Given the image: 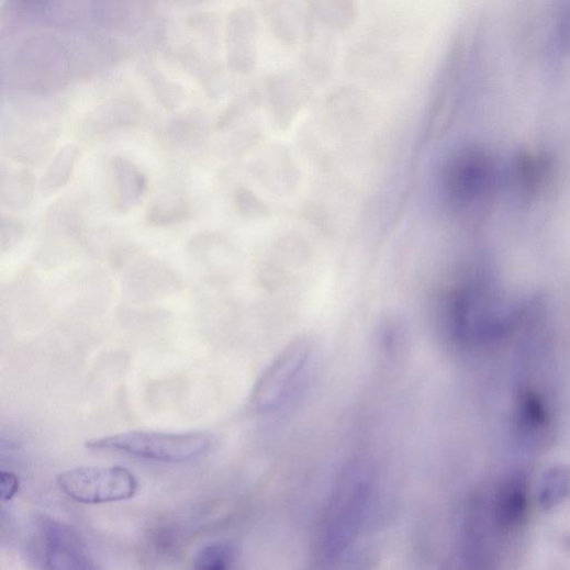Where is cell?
Here are the masks:
<instances>
[{"instance_id": "obj_1", "label": "cell", "mask_w": 570, "mask_h": 570, "mask_svg": "<svg viewBox=\"0 0 570 570\" xmlns=\"http://www.w3.org/2000/svg\"><path fill=\"white\" fill-rule=\"evenodd\" d=\"M494 286L483 276L461 277L438 298V309L448 335L471 347L504 334L513 321L502 308Z\"/></svg>"}, {"instance_id": "obj_2", "label": "cell", "mask_w": 570, "mask_h": 570, "mask_svg": "<svg viewBox=\"0 0 570 570\" xmlns=\"http://www.w3.org/2000/svg\"><path fill=\"white\" fill-rule=\"evenodd\" d=\"M496 168L484 149L465 145L452 149L438 170V186L446 208L455 213L477 210L494 192Z\"/></svg>"}, {"instance_id": "obj_3", "label": "cell", "mask_w": 570, "mask_h": 570, "mask_svg": "<svg viewBox=\"0 0 570 570\" xmlns=\"http://www.w3.org/2000/svg\"><path fill=\"white\" fill-rule=\"evenodd\" d=\"M211 444L206 435L199 433L168 434L135 431L89 440L87 447L154 461L183 463L205 456Z\"/></svg>"}, {"instance_id": "obj_4", "label": "cell", "mask_w": 570, "mask_h": 570, "mask_svg": "<svg viewBox=\"0 0 570 570\" xmlns=\"http://www.w3.org/2000/svg\"><path fill=\"white\" fill-rule=\"evenodd\" d=\"M370 479L360 467L348 470L325 518L322 549L332 559L342 555L358 534L370 500Z\"/></svg>"}, {"instance_id": "obj_5", "label": "cell", "mask_w": 570, "mask_h": 570, "mask_svg": "<svg viewBox=\"0 0 570 570\" xmlns=\"http://www.w3.org/2000/svg\"><path fill=\"white\" fill-rule=\"evenodd\" d=\"M60 491L70 500L100 505L131 500L138 488L136 477L124 467H77L57 477Z\"/></svg>"}, {"instance_id": "obj_6", "label": "cell", "mask_w": 570, "mask_h": 570, "mask_svg": "<svg viewBox=\"0 0 570 570\" xmlns=\"http://www.w3.org/2000/svg\"><path fill=\"white\" fill-rule=\"evenodd\" d=\"M314 356V344L299 338L284 348L259 379L250 404L257 413H270L294 391Z\"/></svg>"}, {"instance_id": "obj_7", "label": "cell", "mask_w": 570, "mask_h": 570, "mask_svg": "<svg viewBox=\"0 0 570 570\" xmlns=\"http://www.w3.org/2000/svg\"><path fill=\"white\" fill-rule=\"evenodd\" d=\"M40 554L48 569H94L91 556L78 536L62 523L41 517L36 519Z\"/></svg>"}, {"instance_id": "obj_8", "label": "cell", "mask_w": 570, "mask_h": 570, "mask_svg": "<svg viewBox=\"0 0 570 570\" xmlns=\"http://www.w3.org/2000/svg\"><path fill=\"white\" fill-rule=\"evenodd\" d=\"M492 524L502 535L521 530L528 515V485L523 474L506 478L491 503Z\"/></svg>"}, {"instance_id": "obj_9", "label": "cell", "mask_w": 570, "mask_h": 570, "mask_svg": "<svg viewBox=\"0 0 570 570\" xmlns=\"http://www.w3.org/2000/svg\"><path fill=\"white\" fill-rule=\"evenodd\" d=\"M109 182L114 206L120 212L133 209L147 189L144 174L123 157H114L110 161Z\"/></svg>"}, {"instance_id": "obj_10", "label": "cell", "mask_w": 570, "mask_h": 570, "mask_svg": "<svg viewBox=\"0 0 570 570\" xmlns=\"http://www.w3.org/2000/svg\"><path fill=\"white\" fill-rule=\"evenodd\" d=\"M126 283L131 294H169L180 289L181 281L169 267L147 261L128 275Z\"/></svg>"}, {"instance_id": "obj_11", "label": "cell", "mask_w": 570, "mask_h": 570, "mask_svg": "<svg viewBox=\"0 0 570 570\" xmlns=\"http://www.w3.org/2000/svg\"><path fill=\"white\" fill-rule=\"evenodd\" d=\"M517 428L524 437L534 440L546 435L550 426V415L544 399L534 390L519 393L516 404Z\"/></svg>"}, {"instance_id": "obj_12", "label": "cell", "mask_w": 570, "mask_h": 570, "mask_svg": "<svg viewBox=\"0 0 570 570\" xmlns=\"http://www.w3.org/2000/svg\"><path fill=\"white\" fill-rule=\"evenodd\" d=\"M570 496V469L555 466L547 470L538 488V503L545 511L560 506Z\"/></svg>"}, {"instance_id": "obj_13", "label": "cell", "mask_w": 570, "mask_h": 570, "mask_svg": "<svg viewBox=\"0 0 570 570\" xmlns=\"http://www.w3.org/2000/svg\"><path fill=\"white\" fill-rule=\"evenodd\" d=\"M77 154L78 149L74 145H66L57 153L41 183L44 195L48 197L57 192L68 182Z\"/></svg>"}, {"instance_id": "obj_14", "label": "cell", "mask_w": 570, "mask_h": 570, "mask_svg": "<svg viewBox=\"0 0 570 570\" xmlns=\"http://www.w3.org/2000/svg\"><path fill=\"white\" fill-rule=\"evenodd\" d=\"M34 191L33 176L26 170L3 171L2 200L12 208L23 209L29 206Z\"/></svg>"}, {"instance_id": "obj_15", "label": "cell", "mask_w": 570, "mask_h": 570, "mask_svg": "<svg viewBox=\"0 0 570 570\" xmlns=\"http://www.w3.org/2000/svg\"><path fill=\"white\" fill-rule=\"evenodd\" d=\"M550 172V163L544 155L525 154L517 159L515 176L525 191H537Z\"/></svg>"}, {"instance_id": "obj_16", "label": "cell", "mask_w": 570, "mask_h": 570, "mask_svg": "<svg viewBox=\"0 0 570 570\" xmlns=\"http://www.w3.org/2000/svg\"><path fill=\"white\" fill-rule=\"evenodd\" d=\"M191 208L186 201L166 200L154 203L147 213V221L153 226H172L188 220Z\"/></svg>"}, {"instance_id": "obj_17", "label": "cell", "mask_w": 570, "mask_h": 570, "mask_svg": "<svg viewBox=\"0 0 570 570\" xmlns=\"http://www.w3.org/2000/svg\"><path fill=\"white\" fill-rule=\"evenodd\" d=\"M235 558L234 547L228 543H214L203 546L193 559L198 570L225 569L232 566Z\"/></svg>"}, {"instance_id": "obj_18", "label": "cell", "mask_w": 570, "mask_h": 570, "mask_svg": "<svg viewBox=\"0 0 570 570\" xmlns=\"http://www.w3.org/2000/svg\"><path fill=\"white\" fill-rule=\"evenodd\" d=\"M24 235V226L20 221L13 217L4 219L2 222V234H0V244L2 252H10L20 243Z\"/></svg>"}, {"instance_id": "obj_19", "label": "cell", "mask_w": 570, "mask_h": 570, "mask_svg": "<svg viewBox=\"0 0 570 570\" xmlns=\"http://www.w3.org/2000/svg\"><path fill=\"white\" fill-rule=\"evenodd\" d=\"M20 490V478L10 471L0 473V498L3 502H10Z\"/></svg>"}]
</instances>
